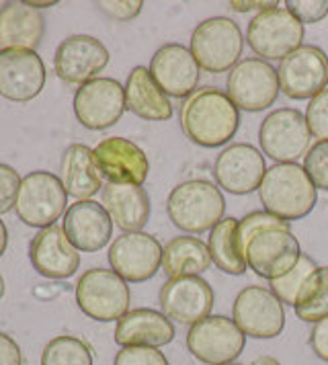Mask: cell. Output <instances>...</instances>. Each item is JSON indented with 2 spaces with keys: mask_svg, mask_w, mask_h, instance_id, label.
<instances>
[{
  "mask_svg": "<svg viewBox=\"0 0 328 365\" xmlns=\"http://www.w3.org/2000/svg\"><path fill=\"white\" fill-rule=\"evenodd\" d=\"M66 203L68 193L62 179L48 170H33L21 181L15 210L23 224L43 230L56 226V220L66 212Z\"/></svg>",
  "mask_w": 328,
  "mask_h": 365,
  "instance_id": "cell-5",
  "label": "cell"
},
{
  "mask_svg": "<svg viewBox=\"0 0 328 365\" xmlns=\"http://www.w3.org/2000/svg\"><path fill=\"white\" fill-rule=\"evenodd\" d=\"M43 34V17L25 2H6L0 9V46L4 50H35Z\"/></svg>",
  "mask_w": 328,
  "mask_h": 365,
  "instance_id": "cell-27",
  "label": "cell"
},
{
  "mask_svg": "<svg viewBox=\"0 0 328 365\" xmlns=\"http://www.w3.org/2000/svg\"><path fill=\"white\" fill-rule=\"evenodd\" d=\"M150 74L168 97L189 99L197 93L201 68L189 48L180 43H166L152 56Z\"/></svg>",
  "mask_w": 328,
  "mask_h": 365,
  "instance_id": "cell-19",
  "label": "cell"
},
{
  "mask_svg": "<svg viewBox=\"0 0 328 365\" xmlns=\"http://www.w3.org/2000/svg\"><path fill=\"white\" fill-rule=\"evenodd\" d=\"M306 121L318 142H328V88L310 99L306 107Z\"/></svg>",
  "mask_w": 328,
  "mask_h": 365,
  "instance_id": "cell-36",
  "label": "cell"
},
{
  "mask_svg": "<svg viewBox=\"0 0 328 365\" xmlns=\"http://www.w3.org/2000/svg\"><path fill=\"white\" fill-rule=\"evenodd\" d=\"M180 128L197 146L220 148L238 132L240 109L228 93L215 86L199 88L180 107Z\"/></svg>",
  "mask_w": 328,
  "mask_h": 365,
  "instance_id": "cell-1",
  "label": "cell"
},
{
  "mask_svg": "<svg viewBox=\"0 0 328 365\" xmlns=\"http://www.w3.org/2000/svg\"><path fill=\"white\" fill-rule=\"evenodd\" d=\"M295 316L316 324L328 316V267H318L299 292L294 306Z\"/></svg>",
  "mask_w": 328,
  "mask_h": 365,
  "instance_id": "cell-31",
  "label": "cell"
},
{
  "mask_svg": "<svg viewBox=\"0 0 328 365\" xmlns=\"http://www.w3.org/2000/svg\"><path fill=\"white\" fill-rule=\"evenodd\" d=\"M245 48L242 29L228 17H212L201 21L191 34L189 50L201 70L210 74L228 72L238 64Z\"/></svg>",
  "mask_w": 328,
  "mask_h": 365,
  "instance_id": "cell-4",
  "label": "cell"
},
{
  "mask_svg": "<svg viewBox=\"0 0 328 365\" xmlns=\"http://www.w3.org/2000/svg\"><path fill=\"white\" fill-rule=\"evenodd\" d=\"M163 249L152 234L125 232L109 247V265L125 282H148L163 267Z\"/></svg>",
  "mask_w": 328,
  "mask_h": 365,
  "instance_id": "cell-15",
  "label": "cell"
},
{
  "mask_svg": "<svg viewBox=\"0 0 328 365\" xmlns=\"http://www.w3.org/2000/svg\"><path fill=\"white\" fill-rule=\"evenodd\" d=\"M232 320L246 336L275 339L285 329L283 302L267 287L248 285L234 298Z\"/></svg>",
  "mask_w": 328,
  "mask_h": 365,
  "instance_id": "cell-12",
  "label": "cell"
},
{
  "mask_svg": "<svg viewBox=\"0 0 328 365\" xmlns=\"http://www.w3.org/2000/svg\"><path fill=\"white\" fill-rule=\"evenodd\" d=\"M310 347L316 353V357H320L322 361L328 364V316L318 320L310 332Z\"/></svg>",
  "mask_w": 328,
  "mask_h": 365,
  "instance_id": "cell-41",
  "label": "cell"
},
{
  "mask_svg": "<svg viewBox=\"0 0 328 365\" xmlns=\"http://www.w3.org/2000/svg\"><path fill=\"white\" fill-rule=\"evenodd\" d=\"M64 232L74 249L82 252H97L109 245L113 236V220L103 203L84 200L72 203L66 210Z\"/></svg>",
  "mask_w": 328,
  "mask_h": 365,
  "instance_id": "cell-23",
  "label": "cell"
},
{
  "mask_svg": "<svg viewBox=\"0 0 328 365\" xmlns=\"http://www.w3.org/2000/svg\"><path fill=\"white\" fill-rule=\"evenodd\" d=\"M41 365H93V353L82 339L62 334L46 345Z\"/></svg>",
  "mask_w": 328,
  "mask_h": 365,
  "instance_id": "cell-32",
  "label": "cell"
},
{
  "mask_svg": "<svg viewBox=\"0 0 328 365\" xmlns=\"http://www.w3.org/2000/svg\"><path fill=\"white\" fill-rule=\"evenodd\" d=\"M142 0H115V2H98V9L115 21H131L142 13Z\"/></svg>",
  "mask_w": 328,
  "mask_h": 365,
  "instance_id": "cell-40",
  "label": "cell"
},
{
  "mask_svg": "<svg viewBox=\"0 0 328 365\" xmlns=\"http://www.w3.org/2000/svg\"><path fill=\"white\" fill-rule=\"evenodd\" d=\"M259 200L265 212L283 222L302 220L310 214L318 201V189L310 181L304 166L287 163L267 168L259 187Z\"/></svg>",
  "mask_w": 328,
  "mask_h": 365,
  "instance_id": "cell-2",
  "label": "cell"
},
{
  "mask_svg": "<svg viewBox=\"0 0 328 365\" xmlns=\"http://www.w3.org/2000/svg\"><path fill=\"white\" fill-rule=\"evenodd\" d=\"M277 76L285 97L314 99L328 84V56L316 46H302L281 60Z\"/></svg>",
  "mask_w": 328,
  "mask_h": 365,
  "instance_id": "cell-13",
  "label": "cell"
},
{
  "mask_svg": "<svg viewBox=\"0 0 328 365\" xmlns=\"http://www.w3.org/2000/svg\"><path fill=\"white\" fill-rule=\"evenodd\" d=\"M101 170L93 150L84 144L68 146L62 158V182L66 193L74 200H91L101 191Z\"/></svg>",
  "mask_w": 328,
  "mask_h": 365,
  "instance_id": "cell-28",
  "label": "cell"
},
{
  "mask_svg": "<svg viewBox=\"0 0 328 365\" xmlns=\"http://www.w3.org/2000/svg\"><path fill=\"white\" fill-rule=\"evenodd\" d=\"M21 181L23 179L19 177L13 166L0 165V216L15 207Z\"/></svg>",
  "mask_w": 328,
  "mask_h": 365,
  "instance_id": "cell-39",
  "label": "cell"
},
{
  "mask_svg": "<svg viewBox=\"0 0 328 365\" xmlns=\"http://www.w3.org/2000/svg\"><path fill=\"white\" fill-rule=\"evenodd\" d=\"M113 365H170L163 351L154 347H123L115 355Z\"/></svg>",
  "mask_w": 328,
  "mask_h": 365,
  "instance_id": "cell-38",
  "label": "cell"
},
{
  "mask_svg": "<svg viewBox=\"0 0 328 365\" xmlns=\"http://www.w3.org/2000/svg\"><path fill=\"white\" fill-rule=\"evenodd\" d=\"M312 133L306 115L297 109H275L262 119L259 128V144L267 158L275 165L295 163L310 150Z\"/></svg>",
  "mask_w": 328,
  "mask_h": 365,
  "instance_id": "cell-9",
  "label": "cell"
},
{
  "mask_svg": "<svg viewBox=\"0 0 328 365\" xmlns=\"http://www.w3.org/2000/svg\"><path fill=\"white\" fill-rule=\"evenodd\" d=\"M265 173V156L255 146L245 142L226 146L213 163V177L217 187L232 195H248L252 191H259Z\"/></svg>",
  "mask_w": 328,
  "mask_h": 365,
  "instance_id": "cell-17",
  "label": "cell"
},
{
  "mask_svg": "<svg viewBox=\"0 0 328 365\" xmlns=\"http://www.w3.org/2000/svg\"><path fill=\"white\" fill-rule=\"evenodd\" d=\"M302 247L289 226H271L255 234L245 249L246 267L262 279L287 275L302 259Z\"/></svg>",
  "mask_w": 328,
  "mask_h": 365,
  "instance_id": "cell-8",
  "label": "cell"
},
{
  "mask_svg": "<svg viewBox=\"0 0 328 365\" xmlns=\"http://www.w3.org/2000/svg\"><path fill=\"white\" fill-rule=\"evenodd\" d=\"M236 228H238V220L224 217L217 226L210 230V242H207L213 265L228 275H242L246 271L245 255L238 247Z\"/></svg>",
  "mask_w": 328,
  "mask_h": 365,
  "instance_id": "cell-30",
  "label": "cell"
},
{
  "mask_svg": "<svg viewBox=\"0 0 328 365\" xmlns=\"http://www.w3.org/2000/svg\"><path fill=\"white\" fill-rule=\"evenodd\" d=\"M250 365H281V364H279L275 357H269V355H261V357H257V359H255V361H252Z\"/></svg>",
  "mask_w": 328,
  "mask_h": 365,
  "instance_id": "cell-45",
  "label": "cell"
},
{
  "mask_svg": "<svg viewBox=\"0 0 328 365\" xmlns=\"http://www.w3.org/2000/svg\"><path fill=\"white\" fill-rule=\"evenodd\" d=\"M304 170L316 189L328 191V142H316L304 156Z\"/></svg>",
  "mask_w": 328,
  "mask_h": 365,
  "instance_id": "cell-35",
  "label": "cell"
},
{
  "mask_svg": "<svg viewBox=\"0 0 328 365\" xmlns=\"http://www.w3.org/2000/svg\"><path fill=\"white\" fill-rule=\"evenodd\" d=\"M125 107L146 121H166L173 117L170 97L152 78L150 68L135 66L125 81Z\"/></svg>",
  "mask_w": 328,
  "mask_h": 365,
  "instance_id": "cell-26",
  "label": "cell"
},
{
  "mask_svg": "<svg viewBox=\"0 0 328 365\" xmlns=\"http://www.w3.org/2000/svg\"><path fill=\"white\" fill-rule=\"evenodd\" d=\"M271 226H289V222H283L281 217L273 216L269 212H250L242 220H238V228H236V238H238V247L245 255L246 245L255 234L262 228H271Z\"/></svg>",
  "mask_w": 328,
  "mask_h": 365,
  "instance_id": "cell-34",
  "label": "cell"
},
{
  "mask_svg": "<svg viewBox=\"0 0 328 365\" xmlns=\"http://www.w3.org/2000/svg\"><path fill=\"white\" fill-rule=\"evenodd\" d=\"M228 97L238 109L261 113L279 97L277 70L261 58H246L230 70Z\"/></svg>",
  "mask_w": 328,
  "mask_h": 365,
  "instance_id": "cell-10",
  "label": "cell"
},
{
  "mask_svg": "<svg viewBox=\"0 0 328 365\" xmlns=\"http://www.w3.org/2000/svg\"><path fill=\"white\" fill-rule=\"evenodd\" d=\"M285 9L304 25H314L328 17V0H287Z\"/></svg>",
  "mask_w": 328,
  "mask_h": 365,
  "instance_id": "cell-37",
  "label": "cell"
},
{
  "mask_svg": "<svg viewBox=\"0 0 328 365\" xmlns=\"http://www.w3.org/2000/svg\"><path fill=\"white\" fill-rule=\"evenodd\" d=\"M93 154L101 175L109 182L142 187L148 179L150 160L146 152L128 138H105L95 146Z\"/></svg>",
  "mask_w": 328,
  "mask_h": 365,
  "instance_id": "cell-20",
  "label": "cell"
},
{
  "mask_svg": "<svg viewBox=\"0 0 328 365\" xmlns=\"http://www.w3.org/2000/svg\"><path fill=\"white\" fill-rule=\"evenodd\" d=\"M125 109V88L115 78L98 76L82 84L74 95V115L86 130L93 132L113 128Z\"/></svg>",
  "mask_w": 328,
  "mask_h": 365,
  "instance_id": "cell-14",
  "label": "cell"
},
{
  "mask_svg": "<svg viewBox=\"0 0 328 365\" xmlns=\"http://www.w3.org/2000/svg\"><path fill=\"white\" fill-rule=\"evenodd\" d=\"M304 23L285 9L273 6L250 19L246 29V43L261 60H283L292 51L302 48Z\"/></svg>",
  "mask_w": 328,
  "mask_h": 365,
  "instance_id": "cell-7",
  "label": "cell"
},
{
  "mask_svg": "<svg viewBox=\"0 0 328 365\" xmlns=\"http://www.w3.org/2000/svg\"><path fill=\"white\" fill-rule=\"evenodd\" d=\"M130 287L113 269H88L76 283V304L97 322H113L130 312Z\"/></svg>",
  "mask_w": 328,
  "mask_h": 365,
  "instance_id": "cell-6",
  "label": "cell"
},
{
  "mask_svg": "<svg viewBox=\"0 0 328 365\" xmlns=\"http://www.w3.org/2000/svg\"><path fill=\"white\" fill-rule=\"evenodd\" d=\"M212 263L207 245L195 236H177L163 249V269L168 279L201 277Z\"/></svg>",
  "mask_w": 328,
  "mask_h": 365,
  "instance_id": "cell-29",
  "label": "cell"
},
{
  "mask_svg": "<svg viewBox=\"0 0 328 365\" xmlns=\"http://www.w3.org/2000/svg\"><path fill=\"white\" fill-rule=\"evenodd\" d=\"M33 269L48 279H68L81 267V255L68 240L64 228L49 226L35 234L29 247Z\"/></svg>",
  "mask_w": 328,
  "mask_h": 365,
  "instance_id": "cell-22",
  "label": "cell"
},
{
  "mask_svg": "<svg viewBox=\"0 0 328 365\" xmlns=\"http://www.w3.org/2000/svg\"><path fill=\"white\" fill-rule=\"evenodd\" d=\"M246 345V334L226 316H207L187 332V349L201 364H232Z\"/></svg>",
  "mask_w": 328,
  "mask_h": 365,
  "instance_id": "cell-11",
  "label": "cell"
},
{
  "mask_svg": "<svg viewBox=\"0 0 328 365\" xmlns=\"http://www.w3.org/2000/svg\"><path fill=\"white\" fill-rule=\"evenodd\" d=\"M318 269V265L314 263V259H310L308 255H302V259L297 261V265L283 277L273 279L271 282V292L277 296L283 304L295 306L299 292L304 289L306 282L312 277V273Z\"/></svg>",
  "mask_w": 328,
  "mask_h": 365,
  "instance_id": "cell-33",
  "label": "cell"
},
{
  "mask_svg": "<svg viewBox=\"0 0 328 365\" xmlns=\"http://www.w3.org/2000/svg\"><path fill=\"white\" fill-rule=\"evenodd\" d=\"M175 324L152 308H135L117 320L115 343L121 347H164L175 341Z\"/></svg>",
  "mask_w": 328,
  "mask_h": 365,
  "instance_id": "cell-24",
  "label": "cell"
},
{
  "mask_svg": "<svg viewBox=\"0 0 328 365\" xmlns=\"http://www.w3.org/2000/svg\"><path fill=\"white\" fill-rule=\"evenodd\" d=\"M226 365H240V364H234V361H232V364H226Z\"/></svg>",
  "mask_w": 328,
  "mask_h": 365,
  "instance_id": "cell-48",
  "label": "cell"
},
{
  "mask_svg": "<svg viewBox=\"0 0 328 365\" xmlns=\"http://www.w3.org/2000/svg\"><path fill=\"white\" fill-rule=\"evenodd\" d=\"M4 296V277L0 275V298Z\"/></svg>",
  "mask_w": 328,
  "mask_h": 365,
  "instance_id": "cell-47",
  "label": "cell"
},
{
  "mask_svg": "<svg viewBox=\"0 0 328 365\" xmlns=\"http://www.w3.org/2000/svg\"><path fill=\"white\" fill-rule=\"evenodd\" d=\"M46 84V66L35 50H0V97L33 101Z\"/></svg>",
  "mask_w": 328,
  "mask_h": 365,
  "instance_id": "cell-18",
  "label": "cell"
},
{
  "mask_svg": "<svg viewBox=\"0 0 328 365\" xmlns=\"http://www.w3.org/2000/svg\"><path fill=\"white\" fill-rule=\"evenodd\" d=\"M6 245H9V232H6V226H4V222L0 220V257L4 255Z\"/></svg>",
  "mask_w": 328,
  "mask_h": 365,
  "instance_id": "cell-44",
  "label": "cell"
},
{
  "mask_svg": "<svg viewBox=\"0 0 328 365\" xmlns=\"http://www.w3.org/2000/svg\"><path fill=\"white\" fill-rule=\"evenodd\" d=\"M109 64V50L93 35H70L58 46L53 70L68 84H86L98 78Z\"/></svg>",
  "mask_w": 328,
  "mask_h": 365,
  "instance_id": "cell-16",
  "label": "cell"
},
{
  "mask_svg": "<svg viewBox=\"0 0 328 365\" xmlns=\"http://www.w3.org/2000/svg\"><path fill=\"white\" fill-rule=\"evenodd\" d=\"M103 207L123 232H142L150 220V197L140 185L107 182L103 187Z\"/></svg>",
  "mask_w": 328,
  "mask_h": 365,
  "instance_id": "cell-25",
  "label": "cell"
},
{
  "mask_svg": "<svg viewBox=\"0 0 328 365\" xmlns=\"http://www.w3.org/2000/svg\"><path fill=\"white\" fill-rule=\"evenodd\" d=\"M23 357H21V347L16 345L9 334L0 332V365H21Z\"/></svg>",
  "mask_w": 328,
  "mask_h": 365,
  "instance_id": "cell-42",
  "label": "cell"
},
{
  "mask_svg": "<svg viewBox=\"0 0 328 365\" xmlns=\"http://www.w3.org/2000/svg\"><path fill=\"white\" fill-rule=\"evenodd\" d=\"M25 4H27V6H31V9H35V11H37V9H49V6H56V2H33V0H27Z\"/></svg>",
  "mask_w": 328,
  "mask_h": 365,
  "instance_id": "cell-46",
  "label": "cell"
},
{
  "mask_svg": "<svg viewBox=\"0 0 328 365\" xmlns=\"http://www.w3.org/2000/svg\"><path fill=\"white\" fill-rule=\"evenodd\" d=\"M226 200L217 185L203 179L179 182L166 200V214L183 232L201 234L224 220Z\"/></svg>",
  "mask_w": 328,
  "mask_h": 365,
  "instance_id": "cell-3",
  "label": "cell"
},
{
  "mask_svg": "<svg viewBox=\"0 0 328 365\" xmlns=\"http://www.w3.org/2000/svg\"><path fill=\"white\" fill-rule=\"evenodd\" d=\"M163 314L179 324H197L213 308V289L203 277L168 279L160 289Z\"/></svg>",
  "mask_w": 328,
  "mask_h": 365,
  "instance_id": "cell-21",
  "label": "cell"
},
{
  "mask_svg": "<svg viewBox=\"0 0 328 365\" xmlns=\"http://www.w3.org/2000/svg\"><path fill=\"white\" fill-rule=\"evenodd\" d=\"M273 6H279V2H265V0H261V2H230V9L232 11H236V13H252V11H257V15L259 13H262V11H269V9H273Z\"/></svg>",
  "mask_w": 328,
  "mask_h": 365,
  "instance_id": "cell-43",
  "label": "cell"
}]
</instances>
